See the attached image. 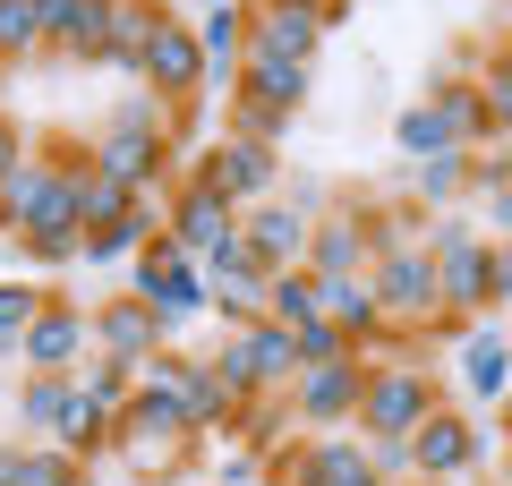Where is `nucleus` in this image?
<instances>
[{
	"label": "nucleus",
	"mask_w": 512,
	"mask_h": 486,
	"mask_svg": "<svg viewBox=\"0 0 512 486\" xmlns=\"http://www.w3.org/2000/svg\"><path fill=\"white\" fill-rule=\"evenodd\" d=\"M171 137H180V111H171L163 94H128V103L86 137V154H94V171H111V180H128L146 197L171 171Z\"/></svg>",
	"instance_id": "2"
},
{
	"label": "nucleus",
	"mask_w": 512,
	"mask_h": 486,
	"mask_svg": "<svg viewBox=\"0 0 512 486\" xmlns=\"http://www.w3.org/2000/svg\"><path fill=\"white\" fill-rule=\"evenodd\" d=\"M94 350H111V359H137V367H146L154 350H171V324L154 316L137 290H111V299H94Z\"/></svg>",
	"instance_id": "13"
},
{
	"label": "nucleus",
	"mask_w": 512,
	"mask_h": 486,
	"mask_svg": "<svg viewBox=\"0 0 512 486\" xmlns=\"http://www.w3.org/2000/svg\"><path fill=\"white\" fill-rule=\"evenodd\" d=\"M427 103L453 120V137L470 145V154H478V145H495V120H487V94H478V69H444L436 86H427Z\"/></svg>",
	"instance_id": "21"
},
{
	"label": "nucleus",
	"mask_w": 512,
	"mask_h": 486,
	"mask_svg": "<svg viewBox=\"0 0 512 486\" xmlns=\"http://www.w3.org/2000/svg\"><path fill=\"white\" fill-rule=\"evenodd\" d=\"M128 290L154 307V316L180 333V324H197V316H214V273H205V256H188V248H171V231L154 239V248H137V265H128Z\"/></svg>",
	"instance_id": "6"
},
{
	"label": "nucleus",
	"mask_w": 512,
	"mask_h": 486,
	"mask_svg": "<svg viewBox=\"0 0 512 486\" xmlns=\"http://www.w3.org/2000/svg\"><path fill=\"white\" fill-rule=\"evenodd\" d=\"M376 299H384V350H410L427 342V333H453V316H444V282H436V248H384L376 265Z\"/></svg>",
	"instance_id": "3"
},
{
	"label": "nucleus",
	"mask_w": 512,
	"mask_h": 486,
	"mask_svg": "<svg viewBox=\"0 0 512 486\" xmlns=\"http://www.w3.org/2000/svg\"><path fill=\"white\" fill-rule=\"evenodd\" d=\"M128 205H137V188L111 180V171H94V154L77 162V214H86V231H103V222H120Z\"/></svg>",
	"instance_id": "31"
},
{
	"label": "nucleus",
	"mask_w": 512,
	"mask_h": 486,
	"mask_svg": "<svg viewBox=\"0 0 512 486\" xmlns=\"http://www.w3.org/2000/svg\"><path fill=\"white\" fill-rule=\"evenodd\" d=\"M291 427H299V418H291V393H256V401H248V418H239V444H248L256 461H274Z\"/></svg>",
	"instance_id": "32"
},
{
	"label": "nucleus",
	"mask_w": 512,
	"mask_h": 486,
	"mask_svg": "<svg viewBox=\"0 0 512 486\" xmlns=\"http://www.w3.org/2000/svg\"><path fill=\"white\" fill-rule=\"evenodd\" d=\"M359 401H367V359H325V367H299L291 376V418L308 435H333V427H359Z\"/></svg>",
	"instance_id": "7"
},
{
	"label": "nucleus",
	"mask_w": 512,
	"mask_h": 486,
	"mask_svg": "<svg viewBox=\"0 0 512 486\" xmlns=\"http://www.w3.org/2000/svg\"><path fill=\"white\" fill-rule=\"evenodd\" d=\"M69 410H77V376H26L9 418H18L26 435H60V427H69Z\"/></svg>",
	"instance_id": "25"
},
{
	"label": "nucleus",
	"mask_w": 512,
	"mask_h": 486,
	"mask_svg": "<svg viewBox=\"0 0 512 486\" xmlns=\"http://www.w3.org/2000/svg\"><path fill=\"white\" fill-rule=\"evenodd\" d=\"M94 359V307H77L69 290H52L35 316V333H26V376H77V367Z\"/></svg>",
	"instance_id": "8"
},
{
	"label": "nucleus",
	"mask_w": 512,
	"mask_h": 486,
	"mask_svg": "<svg viewBox=\"0 0 512 486\" xmlns=\"http://www.w3.org/2000/svg\"><path fill=\"white\" fill-rule=\"evenodd\" d=\"M52 444H60V452H77V461L111 452V444H120V401H103V393H86V384H77V410H69V427H60Z\"/></svg>",
	"instance_id": "24"
},
{
	"label": "nucleus",
	"mask_w": 512,
	"mask_h": 486,
	"mask_svg": "<svg viewBox=\"0 0 512 486\" xmlns=\"http://www.w3.org/2000/svg\"><path fill=\"white\" fill-rule=\"evenodd\" d=\"M146 94H163L171 111H188L197 103V86H205V43H197V26L180 18V9H171L163 26H154V43H146Z\"/></svg>",
	"instance_id": "11"
},
{
	"label": "nucleus",
	"mask_w": 512,
	"mask_h": 486,
	"mask_svg": "<svg viewBox=\"0 0 512 486\" xmlns=\"http://www.w3.org/2000/svg\"><path fill=\"white\" fill-rule=\"evenodd\" d=\"M265 478H274V486H325V469H316V435H299V444H282L274 461H265Z\"/></svg>",
	"instance_id": "39"
},
{
	"label": "nucleus",
	"mask_w": 512,
	"mask_h": 486,
	"mask_svg": "<svg viewBox=\"0 0 512 486\" xmlns=\"http://www.w3.org/2000/svg\"><path fill=\"white\" fill-rule=\"evenodd\" d=\"M316 469H325V486H393L376 461H367V435H316Z\"/></svg>",
	"instance_id": "29"
},
{
	"label": "nucleus",
	"mask_w": 512,
	"mask_h": 486,
	"mask_svg": "<svg viewBox=\"0 0 512 486\" xmlns=\"http://www.w3.org/2000/svg\"><path fill=\"white\" fill-rule=\"evenodd\" d=\"M231 94H248V103H265V111H299L316 94V69H299V60H239V86Z\"/></svg>",
	"instance_id": "22"
},
{
	"label": "nucleus",
	"mask_w": 512,
	"mask_h": 486,
	"mask_svg": "<svg viewBox=\"0 0 512 486\" xmlns=\"http://www.w3.org/2000/svg\"><path fill=\"white\" fill-rule=\"evenodd\" d=\"M222 103H231V137L274 145V154H282V137H291V111H265V103H248V94H222Z\"/></svg>",
	"instance_id": "35"
},
{
	"label": "nucleus",
	"mask_w": 512,
	"mask_h": 486,
	"mask_svg": "<svg viewBox=\"0 0 512 486\" xmlns=\"http://www.w3.org/2000/svg\"><path fill=\"white\" fill-rule=\"evenodd\" d=\"M197 444H205V435L188 427L180 401L146 393V384L120 401V444H111V452L128 461V478H180V469L197 461Z\"/></svg>",
	"instance_id": "4"
},
{
	"label": "nucleus",
	"mask_w": 512,
	"mask_h": 486,
	"mask_svg": "<svg viewBox=\"0 0 512 486\" xmlns=\"http://www.w3.org/2000/svg\"><path fill=\"white\" fill-rule=\"evenodd\" d=\"M77 162L86 145L77 137H43L35 154L0 180V231L35 248V239H86V214H77Z\"/></svg>",
	"instance_id": "1"
},
{
	"label": "nucleus",
	"mask_w": 512,
	"mask_h": 486,
	"mask_svg": "<svg viewBox=\"0 0 512 486\" xmlns=\"http://www.w3.org/2000/svg\"><path fill=\"white\" fill-rule=\"evenodd\" d=\"M436 410H444V401H436V376H427L410 350L367 359V401H359V435H367V444H410Z\"/></svg>",
	"instance_id": "5"
},
{
	"label": "nucleus",
	"mask_w": 512,
	"mask_h": 486,
	"mask_svg": "<svg viewBox=\"0 0 512 486\" xmlns=\"http://www.w3.org/2000/svg\"><path fill=\"white\" fill-rule=\"evenodd\" d=\"M470 197H478V231L512 248V171H504V180H478Z\"/></svg>",
	"instance_id": "40"
},
{
	"label": "nucleus",
	"mask_w": 512,
	"mask_h": 486,
	"mask_svg": "<svg viewBox=\"0 0 512 486\" xmlns=\"http://www.w3.org/2000/svg\"><path fill=\"white\" fill-rule=\"evenodd\" d=\"M478 94H487V120H495V137L512 145V60H504V52H487V60H478Z\"/></svg>",
	"instance_id": "37"
},
{
	"label": "nucleus",
	"mask_w": 512,
	"mask_h": 486,
	"mask_svg": "<svg viewBox=\"0 0 512 486\" xmlns=\"http://www.w3.org/2000/svg\"><path fill=\"white\" fill-rule=\"evenodd\" d=\"M265 316L274 324H308L316 316V273L299 265V273H274V282H265Z\"/></svg>",
	"instance_id": "34"
},
{
	"label": "nucleus",
	"mask_w": 512,
	"mask_h": 486,
	"mask_svg": "<svg viewBox=\"0 0 512 486\" xmlns=\"http://www.w3.org/2000/svg\"><path fill=\"white\" fill-rule=\"evenodd\" d=\"M504 469H512V427H504Z\"/></svg>",
	"instance_id": "43"
},
{
	"label": "nucleus",
	"mask_w": 512,
	"mask_h": 486,
	"mask_svg": "<svg viewBox=\"0 0 512 486\" xmlns=\"http://www.w3.org/2000/svg\"><path fill=\"white\" fill-rule=\"evenodd\" d=\"M214 486H274V478H265V461H239V469H222Z\"/></svg>",
	"instance_id": "42"
},
{
	"label": "nucleus",
	"mask_w": 512,
	"mask_h": 486,
	"mask_svg": "<svg viewBox=\"0 0 512 486\" xmlns=\"http://www.w3.org/2000/svg\"><path fill=\"white\" fill-rule=\"evenodd\" d=\"M410 197L436 205V214H453L461 197H470V154H436V162H410Z\"/></svg>",
	"instance_id": "30"
},
{
	"label": "nucleus",
	"mask_w": 512,
	"mask_h": 486,
	"mask_svg": "<svg viewBox=\"0 0 512 486\" xmlns=\"http://www.w3.org/2000/svg\"><path fill=\"white\" fill-rule=\"evenodd\" d=\"M77 384H86V393H103V401H128V393H137V359H111V350H94V359L77 367Z\"/></svg>",
	"instance_id": "38"
},
{
	"label": "nucleus",
	"mask_w": 512,
	"mask_h": 486,
	"mask_svg": "<svg viewBox=\"0 0 512 486\" xmlns=\"http://www.w3.org/2000/svg\"><path fill=\"white\" fill-rule=\"evenodd\" d=\"M367 265H376V239H367V205H325V214H316L308 273H367Z\"/></svg>",
	"instance_id": "17"
},
{
	"label": "nucleus",
	"mask_w": 512,
	"mask_h": 486,
	"mask_svg": "<svg viewBox=\"0 0 512 486\" xmlns=\"http://www.w3.org/2000/svg\"><path fill=\"white\" fill-rule=\"evenodd\" d=\"M197 9H231V0H197Z\"/></svg>",
	"instance_id": "45"
},
{
	"label": "nucleus",
	"mask_w": 512,
	"mask_h": 486,
	"mask_svg": "<svg viewBox=\"0 0 512 486\" xmlns=\"http://www.w3.org/2000/svg\"><path fill=\"white\" fill-rule=\"evenodd\" d=\"M171 9L163 0H111V26H103V69H146V43H154V26H163Z\"/></svg>",
	"instance_id": "20"
},
{
	"label": "nucleus",
	"mask_w": 512,
	"mask_h": 486,
	"mask_svg": "<svg viewBox=\"0 0 512 486\" xmlns=\"http://www.w3.org/2000/svg\"><path fill=\"white\" fill-rule=\"evenodd\" d=\"M0 60H43V9L35 0H0Z\"/></svg>",
	"instance_id": "33"
},
{
	"label": "nucleus",
	"mask_w": 512,
	"mask_h": 486,
	"mask_svg": "<svg viewBox=\"0 0 512 486\" xmlns=\"http://www.w3.org/2000/svg\"><path fill=\"white\" fill-rule=\"evenodd\" d=\"M393 145H402V162H436V154H470V145L453 137V120H444L436 103H410L402 120H393Z\"/></svg>",
	"instance_id": "26"
},
{
	"label": "nucleus",
	"mask_w": 512,
	"mask_h": 486,
	"mask_svg": "<svg viewBox=\"0 0 512 486\" xmlns=\"http://www.w3.org/2000/svg\"><path fill=\"white\" fill-rule=\"evenodd\" d=\"M461 384H470V401H512V324L461 333Z\"/></svg>",
	"instance_id": "19"
},
{
	"label": "nucleus",
	"mask_w": 512,
	"mask_h": 486,
	"mask_svg": "<svg viewBox=\"0 0 512 486\" xmlns=\"http://www.w3.org/2000/svg\"><path fill=\"white\" fill-rule=\"evenodd\" d=\"M410 461H419V478H470V469L487 461V444H478V427L461 410H436L410 435Z\"/></svg>",
	"instance_id": "15"
},
{
	"label": "nucleus",
	"mask_w": 512,
	"mask_h": 486,
	"mask_svg": "<svg viewBox=\"0 0 512 486\" xmlns=\"http://www.w3.org/2000/svg\"><path fill=\"white\" fill-rule=\"evenodd\" d=\"M239 239H248V256L265 273H299L316 248V214L291 197H265V205H239Z\"/></svg>",
	"instance_id": "10"
},
{
	"label": "nucleus",
	"mask_w": 512,
	"mask_h": 486,
	"mask_svg": "<svg viewBox=\"0 0 512 486\" xmlns=\"http://www.w3.org/2000/svg\"><path fill=\"white\" fill-rule=\"evenodd\" d=\"M316 316H333L359 350H384V299H376V273H316Z\"/></svg>",
	"instance_id": "14"
},
{
	"label": "nucleus",
	"mask_w": 512,
	"mask_h": 486,
	"mask_svg": "<svg viewBox=\"0 0 512 486\" xmlns=\"http://www.w3.org/2000/svg\"><path fill=\"white\" fill-rule=\"evenodd\" d=\"M26 154H35V145H26V128L9 120V111H0V180H9V171H18Z\"/></svg>",
	"instance_id": "41"
},
{
	"label": "nucleus",
	"mask_w": 512,
	"mask_h": 486,
	"mask_svg": "<svg viewBox=\"0 0 512 486\" xmlns=\"http://www.w3.org/2000/svg\"><path fill=\"white\" fill-rule=\"evenodd\" d=\"M291 350H299V367H325V359H350L359 342H350L333 316H308V324H291Z\"/></svg>",
	"instance_id": "36"
},
{
	"label": "nucleus",
	"mask_w": 512,
	"mask_h": 486,
	"mask_svg": "<svg viewBox=\"0 0 512 486\" xmlns=\"http://www.w3.org/2000/svg\"><path fill=\"white\" fill-rule=\"evenodd\" d=\"M504 427H512V401H504Z\"/></svg>",
	"instance_id": "47"
},
{
	"label": "nucleus",
	"mask_w": 512,
	"mask_h": 486,
	"mask_svg": "<svg viewBox=\"0 0 512 486\" xmlns=\"http://www.w3.org/2000/svg\"><path fill=\"white\" fill-rule=\"evenodd\" d=\"M239 342H248V359H256V393H291V376H299L291 324H274V316H256V324H239Z\"/></svg>",
	"instance_id": "23"
},
{
	"label": "nucleus",
	"mask_w": 512,
	"mask_h": 486,
	"mask_svg": "<svg viewBox=\"0 0 512 486\" xmlns=\"http://www.w3.org/2000/svg\"><path fill=\"white\" fill-rule=\"evenodd\" d=\"M504 9H512V0H504Z\"/></svg>",
	"instance_id": "48"
},
{
	"label": "nucleus",
	"mask_w": 512,
	"mask_h": 486,
	"mask_svg": "<svg viewBox=\"0 0 512 486\" xmlns=\"http://www.w3.org/2000/svg\"><path fill=\"white\" fill-rule=\"evenodd\" d=\"M0 486H86V461L77 452H9L0 444Z\"/></svg>",
	"instance_id": "27"
},
{
	"label": "nucleus",
	"mask_w": 512,
	"mask_h": 486,
	"mask_svg": "<svg viewBox=\"0 0 512 486\" xmlns=\"http://www.w3.org/2000/svg\"><path fill=\"white\" fill-rule=\"evenodd\" d=\"M231 231H239V205H222L214 188H197V180H188L180 197H171V248H188V256H214Z\"/></svg>",
	"instance_id": "18"
},
{
	"label": "nucleus",
	"mask_w": 512,
	"mask_h": 486,
	"mask_svg": "<svg viewBox=\"0 0 512 486\" xmlns=\"http://www.w3.org/2000/svg\"><path fill=\"white\" fill-rule=\"evenodd\" d=\"M9 69H18V60H0V86H9Z\"/></svg>",
	"instance_id": "44"
},
{
	"label": "nucleus",
	"mask_w": 512,
	"mask_h": 486,
	"mask_svg": "<svg viewBox=\"0 0 512 486\" xmlns=\"http://www.w3.org/2000/svg\"><path fill=\"white\" fill-rule=\"evenodd\" d=\"M43 9V60H103L111 0H35Z\"/></svg>",
	"instance_id": "16"
},
{
	"label": "nucleus",
	"mask_w": 512,
	"mask_h": 486,
	"mask_svg": "<svg viewBox=\"0 0 512 486\" xmlns=\"http://www.w3.org/2000/svg\"><path fill=\"white\" fill-rule=\"evenodd\" d=\"M43 299H52V282H0V359H26V333H35Z\"/></svg>",
	"instance_id": "28"
},
{
	"label": "nucleus",
	"mask_w": 512,
	"mask_h": 486,
	"mask_svg": "<svg viewBox=\"0 0 512 486\" xmlns=\"http://www.w3.org/2000/svg\"><path fill=\"white\" fill-rule=\"evenodd\" d=\"M197 188H214L222 205H265V197H282V154L248 145V137H222V145H205Z\"/></svg>",
	"instance_id": "9"
},
{
	"label": "nucleus",
	"mask_w": 512,
	"mask_h": 486,
	"mask_svg": "<svg viewBox=\"0 0 512 486\" xmlns=\"http://www.w3.org/2000/svg\"><path fill=\"white\" fill-rule=\"evenodd\" d=\"M495 316H504V324H512V299H504V307H495Z\"/></svg>",
	"instance_id": "46"
},
{
	"label": "nucleus",
	"mask_w": 512,
	"mask_h": 486,
	"mask_svg": "<svg viewBox=\"0 0 512 486\" xmlns=\"http://www.w3.org/2000/svg\"><path fill=\"white\" fill-rule=\"evenodd\" d=\"M325 35L333 26L316 9H299V0H248V52L256 60H299V69H316Z\"/></svg>",
	"instance_id": "12"
}]
</instances>
